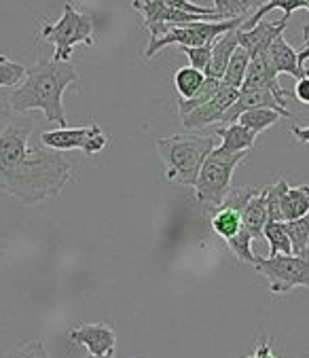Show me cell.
<instances>
[{"label": "cell", "mask_w": 309, "mask_h": 358, "mask_svg": "<svg viewBox=\"0 0 309 358\" xmlns=\"http://www.w3.org/2000/svg\"><path fill=\"white\" fill-rule=\"evenodd\" d=\"M252 242H254L252 236L242 227V231L238 236L227 240V246H229L231 252L236 255L238 263H242V265H254L257 263V255L252 252Z\"/></svg>", "instance_id": "obj_27"}, {"label": "cell", "mask_w": 309, "mask_h": 358, "mask_svg": "<svg viewBox=\"0 0 309 358\" xmlns=\"http://www.w3.org/2000/svg\"><path fill=\"white\" fill-rule=\"evenodd\" d=\"M87 358H115V356H87Z\"/></svg>", "instance_id": "obj_38"}, {"label": "cell", "mask_w": 309, "mask_h": 358, "mask_svg": "<svg viewBox=\"0 0 309 358\" xmlns=\"http://www.w3.org/2000/svg\"><path fill=\"white\" fill-rule=\"evenodd\" d=\"M280 119H282V115L278 110H271V108H252V110L242 113L236 123L248 127L250 131H254L259 136L261 131L273 127Z\"/></svg>", "instance_id": "obj_23"}, {"label": "cell", "mask_w": 309, "mask_h": 358, "mask_svg": "<svg viewBox=\"0 0 309 358\" xmlns=\"http://www.w3.org/2000/svg\"><path fill=\"white\" fill-rule=\"evenodd\" d=\"M288 20L290 17H282L280 22H259L254 28L250 30H240L238 28V43L240 47L252 57H259V55H265L267 49L271 47V43L284 34L286 26H288Z\"/></svg>", "instance_id": "obj_12"}, {"label": "cell", "mask_w": 309, "mask_h": 358, "mask_svg": "<svg viewBox=\"0 0 309 358\" xmlns=\"http://www.w3.org/2000/svg\"><path fill=\"white\" fill-rule=\"evenodd\" d=\"M309 59V45H305L301 51H299V66L301 68H305V62Z\"/></svg>", "instance_id": "obj_36"}, {"label": "cell", "mask_w": 309, "mask_h": 358, "mask_svg": "<svg viewBox=\"0 0 309 358\" xmlns=\"http://www.w3.org/2000/svg\"><path fill=\"white\" fill-rule=\"evenodd\" d=\"M240 47L238 43V30H231L222 36H218L212 45V57H210V64L206 68V77H212V79H222L224 70H227V64L231 59V55L236 53V49Z\"/></svg>", "instance_id": "obj_16"}, {"label": "cell", "mask_w": 309, "mask_h": 358, "mask_svg": "<svg viewBox=\"0 0 309 358\" xmlns=\"http://www.w3.org/2000/svg\"><path fill=\"white\" fill-rule=\"evenodd\" d=\"M292 136L299 140V142H303V145H309V125L307 127H299V125H292Z\"/></svg>", "instance_id": "obj_35"}, {"label": "cell", "mask_w": 309, "mask_h": 358, "mask_svg": "<svg viewBox=\"0 0 309 358\" xmlns=\"http://www.w3.org/2000/svg\"><path fill=\"white\" fill-rule=\"evenodd\" d=\"M254 269L267 278L269 291L273 295H286L292 289L309 291V257L296 255H275V257H257Z\"/></svg>", "instance_id": "obj_7"}, {"label": "cell", "mask_w": 309, "mask_h": 358, "mask_svg": "<svg viewBox=\"0 0 309 358\" xmlns=\"http://www.w3.org/2000/svg\"><path fill=\"white\" fill-rule=\"evenodd\" d=\"M41 38L55 47L51 59L55 62H70L72 51L76 45L94 47V20L87 13H81L72 3L64 5V13L53 24L41 26Z\"/></svg>", "instance_id": "obj_4"}, {"label": "cell", "mask_w": 309, "mask_h": 358, "mask_svg": "<svg viewBox=\"0 0 309 358\" xmlns=\"http://www.w3.org/2000/svg\"><path fill=\"white\" fill-rule=\"evenodd\" d=\"M26 77V66L0 53V87H17Z\"/></svg>", "instance_id": "obj_28"}, {"label": "cell", "mask_w": 309, "mask_h": 358, "mask_svg": "<svg viewBox=\"0 0 309 358\" xmlns=\"http://www.w3.org/2000/svg\"><path fill=\"white\" fill-rule=\"evenodd\" d=\"M288 238L292 244V255L296 257H309V214L286 223Z\"/></svg>", "instance_id": "obj_25"}, {"label": "cell", "mask_w": 309, "mask_h": 358, "mask_svg": "<svg viewBox=\"0 0 309 358\" xmlns=\"http://www.w3.org/2000/svg\"><path fill=\"white\" fill-rule=\"evenodd\" d=\"M252 108H271V110H278L284 119H292V113L286 108V100H280L269 90H240L236 104L224 113L222 123L224 125L236 123L242 113L252 110Z\"/></svg>", "instance_id": "obj_11"}, {"label": "cell", "mask_w": 309, "mask_h": 358, "mask_svg": "<svg viewBox=\"0 0 309 358\" xmlns=\"http://www.w3.org/2000/svg\"><path fill=\"white\" fill-rule=\"evenodd\" d=\"M218 87H220V81H218V79L206 77V81H203L201 90H199L191 100H178V115H180V117H185V115H189L191 110L199 108L201 104L210 102V100L216 96Z\"/></svg>", "instance_id": "obj_26"}, {"label": "cell", "mask_w": 309, "mask_h": 358, "mask_svg": "<svg viewBox=\"0 0 309 358\" xmlns=\"http://www.w3.org/2000/svg\"><path fill=\"white\" fill-rule=\"evenodd\" d=\"M203 81H206V75L201 70H197L193 66L178 68L174 75V90L178 94V100H191L201 90Z\"/></svg>", "instance_id": "obj_20"}, {"label": "cell", "mask_w": 309, "mask_h": 358, "mask_svg": "<svg viewBox=\"0 0 309 358\" xmlns=\"http://www.w3.org/2000/svg\"><path fill=\"white\" fill-rule=\"evenodd\" d=\"M263 238L269 242V257L275 255H292V244L288 238L286 223L282 221H269L263 229Z\"/></svg>", "instance_id": "obj_24"}, {"label": "cell", "mask_w": 309, "mask_h": 358, "mask_svg": "<svg viewBox=\"0 0 309 358\" xmlns=\"http://www.w3.org/2000/svg\"><path fill=\"white\" fill-rule=\"evenodd\" d=\"M265 57H267L269 66L275 70V75H278V77H280L282 73H284V75H290V77H294V79H301V77L309 75V70H307V68H301V66H299V53L286 43L284 34H280V36L271 43V47L267 49Z\"/></svg>", "instance_id": "obj_14"}, {"label": "cell", "mask_w": 309, "mask_h": 358, "mask_svg": "<svg viewBox=\"0 0 309 358\" xmlns=\"http://www.w3.org/2000/svg\"><path fill=\"white\" fill-rule=\"evenodd\" d=\"M72 164L41 142L30 115L0 108V191L24 206L59 197L72 178Z\"/></svg>", "instance_id": "obj_1"}, {"label": "cell", "mask_w": 309, "mask_h": 358, "mask_svg": "<svg viewBox=\"0 0 309 358\" xmlns=\"http://www.w3.org/2000/svg\"><path fill=\"white\" fill-rule=\"evenodd\" d=\"M214 13L218 15L220 22L227 20H248L250 13L242 5V0H214Z\"/></svg>", "instance_id": "obj_30"}, {"label": "cell", "mask_w": 309, "mask_h": 358, "mask_svg": "<svg viewBox=\"0 0 309 358\" xmlns=\"http://www.w3.org/2000/svg\"><path fill=\"white\" fill-rule=\"evenodd\" d=\"M5 358H51V356H49L43 339H32V341L17 345L9 354H5Z\"/></svg>", "instance_id": "obj_31"}, {"label": "cell", "mask_w": 309, "mask_h": 358, "mask_svg": "<svg viewBox=\"0 0 309 358\" xmlns=\"http://www.w3.org/2000/svg\"><path fill=\"white\" fill-rule=\"evenodd\" d=\"M210 227L212 231L222 238L224 242L231 240L233 236H238L244 227V221H242V212H238L236 208H231L227 203H220L214 214H212V219H210Z\"/></svg>", "instance_id": "obj_17"}, {"label": "cell", "mask_w": 309, "mask_h": 358, "mask_svg": "<svg viewBox=\"0 0 309 358\" xmlns=\"http://www.w3.org/2000/svg\"><path fill=\"white\" fill-rule=\"evenodd\" d=\"M76 83H79V73L72 62H38L26 68L24 81L9 94V108L20 115L41 110L49 123L66 127L64 92Z\"/></svg>", "instance_id": "obj_2"}, {"label": "cell", "mask_w": 309, "mask_h": 358, "mask_svg": "<svg viewBox=\"0 0 309 358\" xmlns=\"http://www.w3.org/2000/svg\"><path fill=\"white\" fill-rule=\"evenodd\" d=\"M238 96H240V90L229 87V85L220 83L216 96H214L210 102H206V104H201L199 108L191 110L189 115L180 117V121H182V125H185L187 129H193V131L203 129V127H208V125H212V123H216V121H222L224 113L236 104Z\"/></svg>", "instance_id": "obj_9"}, {"label": "cell", "mask_w": 309, "mask_h": 358, "mask_svg": "<svg viewBox=\"0 0 309 358\" xmlns=\"http://www.w3.org/2000/svg\"><path fill=\"white\" fill-rule=\"evenodd\" d=\"M246 358H280V356H275V352L271 348V341L267 337H263V339L257 341L254 352L250 356H246Z\"/></svg>", "instance_id": "obj_33"}, {"label": "cell", "mask_w": 309, "mask_h": 358, "mask_svg": "<svg viewBox=\"0 0 309 358\" xmlns=\"http://www.w3.org/2000/svg\"><path fill=\"white\" fill-rule=\"evenodd\" d=\"M214 136H218L222 140L216 149H220L222 153H229V155L250 151L254 147V140H257V134L250 131L248 127L240 125V123H227V125L218 127L214 131Z\"/></svg>", "instance_id": "obj_15"}, {"label": "cell", "mask_w": 309, "mask_h": 358, "mask_svg": "<svg viewBox=\"0 0 309 358\" xmlns=\"http://www.w3.org/2000/svg\"><path fill=\"white\" fill-rule=\"evenodd\" d=\"M157 155L166 166V176L170 182L193 187L206 157L216 149L214 136L206 134H174L168 138H159Z\"/></svg>", "instance_id": "obj_3"}, {"label": "cell", "mask_w": 309, "mask_h": 358, "mask_svg": "<svg viewBox=\"0 0 309 358\" xmlns=\"http://www.w3.org/2000/svg\"><path fill=\"white\" fill-rule=\"evenodd\" d=\"M292 96H294L301 104L309 106V75H305V77L296 79V85H294Z\"/></svg>", "instance_id": "obj_34"}, {"label": "cell", "mask_w": 309, "mask_h": 358, "mask_svg": "<svg viewBox=\"0 0 309 358\" xmlns=\"http://www.w3.org/2000/svg\"><path fill=\"white\" fill-rule=\"evenodd\" d=\"M182 53L189 57L191 66L206 73V68L210 64V57H212V45H203V47H180Z\"/></svg>", "instance_id": "obj_32"}, {"label": "cell", "mask_w": 309, "mask_h": 358, "mask_svg": "<svg viewBox=\"0 0 309 358\" xmlns=\"http://www.w3.org/2000/svg\"><path fill=\"white\" fill-rule=\"evenodd\" d=\"M309 214V185H299L286 189L282 197V221H296Z\"/></svg>", "instance_id": "obj_19"}, {"label": "cell", "mask_w": 309, "mask_h": 358, "mask_svg": "<svg viewBox=\"0 0 309 358\" xmlns=\"http://www.w3.org/2000/svg\"><path fill=\"white\" fill-rule=\"evenodd\" d=\"M246 157H248V151L229 155V153H222L220 149H214L206 157V162L199 170V176L193 185L195 197L203 203L218 208L231 191V178H233L236 168Z\"/></svg>", "instance_id": "obj_5"}, {"label": "cell", "mask_w": 309, "mask_h": 358, "mask_svg": "<svg viewBox=\"0 0 309 358\" xmlns=\"http://www.w3.org/2000/svg\"><path fill=\"white\" fill-rule=\"evenodd\" d=\"M273 9H282L284 11V17H290L294 11H299V9H307V5H305V0H267V3L259 9V11H254L242 26H240V30H250V28H254L259 22H263V17L267 15V13H271Z\"/></svg>", "instance_id": "obj_22"}, {"label": "cell", "mask_w": 309, "mask_h": 358, "mask_svg": "<svg viewBox=\"0 0 309 358\" xmlns=\"http://www.w3.org/2000/svg\"><path fill=\"white\" fill-rule=\"evenodd\" d=\"M244 24V20H227V22H191L182 26H170L164 36L157 41H148V47L144 51V57L157 55L161 49L170 45L178 47H203L214 45V41L231 30H238Z\"/></svg>", "instance_id": "obj_6"}, {"label": "cell", "mask_w": 309, "mask_h": 358, "mask_svg": "<svg viewBox=\"0 0 309 358\" xmlns=\"http://www.w3.org/2000/svg\"><path fill=\"white\" fill-rule=\"evenodd\" d=\"M305 5L309 11V0H305ZM303 38H305V45H309V24H305V28H303Z\"/></svg>", "instance_id": "obj_37"}, {"label": "cell", "mask_w": 309, "mask_h": 358, "mask_svg": "<svg viewBox=\"0 0 309 358\" xmlns=\"http://www.w3.org/2000/svg\"><path fill=\"white\" fill-rule=\"evenodd\" d=\"M240 90H269L280 100H286L288 96H292V92H286L280 85V79L275 75V70L269 66V62H267L265 55H259V57H252L250 59L246 79H244V83H242Z\"/></svg>", "instance_id": "obj_13"}, {"label": "cell", "mask_w": 309, "mask_h": 358, "mask_svg": "<svg viewBox=\"0 0 309 358\" xmlns=\"http://www.w3.org/2000/svg\"><path fill=\"white\" fill-rule=\"evenodd\" d=\"M70 341L87 350V356H113L117 348V333L110 324L92 322L72 327L68 333Z\"/></svg>", "instance_id": "obj_10"}, {"label": "cell", "mask_w": 309, "mask_h": 358, "mask_svg": "<svg viewBox=\"0 0 309 358\" xmlns=\"http://www.w3.org/2000/svg\"><path fill=\"white\" fill-rule=\"evenodd\" d=\"M41 142L47 149H53L57 153L79 149L87 157H92L96 153H102L108 147L110 138L98 123H89L85 127H68L66 125V127L41 131Z\"/></svg>", "instance_id": "obj_8"}, {"label": "cell", "mask_w": 309, "mask_h": 358, "mask_svg": "<svg viewBox=\"0 0 309 358\" xmlns=\"http://www.w3.org/2000/svg\"><path fill=\"white\" fill-rule=\"evenodd\" d=\"M244 229L252 236V240H261L263 238V229L269 223V212H267V199H265V189L259 191L246 206L244 214Z\"/></svg>", "instance_id": "obj_18"}, {"label": "cell", "mask_w": 309, "mask_h": 358, "mask_svg": "<svg viewBox=\"0 0 309 358\" xmlns=\"http://www.w3.org/2000/svg\"><path fill=\"white\" fill-rule=\"evenodd\" d=\"M286 189H288V182L286 180H278V182H273L271 187L265 189L269 221H282V197H284Z\"/></svg>", "instance_id": "obj_29"}, {"label": "cell", "mask_w": 309, "mask_h": 358, "mask_svg": "<svg viewBox=\"0 0 309 358\" xmlns=\"http://www.w3.org/2000/svg\"><path fill=\"white\" fill-rule=\"evenodd\" d=\"M248 66H250V55H248L242 47H238L236 53L231 55V59H229V64H227V70H224V75H222L220 83H224V85H229V87L240 90L242 83H244V79H246Z\"/></svg>", "instance_id": "obj_21"}]
</instances>
